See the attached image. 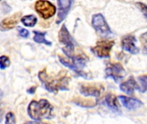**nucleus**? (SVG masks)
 I'll return each mask as SVG.
<instances>
[{
    "label": "nucleus",
    "mask_w": 147,
    "mask_h": 124,
    "mask_svg": "<svg viewBox=\"0 0 147 124\" xmlns=\"http://www.w3.org/2000/svg\"><path fill=\"white\" fill-rule=\"evenodd\" d=\"M28 114L29 117L34 121L52 118L53 107L46 99H41L39 102L32 101L28 107Z\"/></svg>",
    "instance_id": "nucleus-1"
},
{
    "label": "nucleus",
    "mask_w": 147,
    "mask_h": 124,
    "mask_svg": "<svg viewBox=\"0 0 147 124\" xmlns=\"http://www.w3.org/2000/svg\"><path fill=\"white\" fill-rule=\"evenodd\" d=\"M39 79L42 82L45 88L53 93H56L59 90L60 91H67V85L69 82V79L67 77H60L58 79H51L48 77L47 71L44 69L43 71L39 73Z\"/></svg>",
    "instance_id": "nucleus-2"
},
{
    "label": "nucleus",
    "mask_w": 147,
    "mask_h": 124,
    "mask_svg": "<svg viewBox=\"0 0 147 124\" xmlns=\"http://www.w3.org/2000/svg\"><path fill=\"white\" fill-rule=\"evenodd\" d=\"M60 62L66 67L73 70L74 72H76L79 76L84 77L85 79H89L87 77V74L84 73L83 72L87 61H88V58L84 55H76V56H72L71 58H69L70 60H65L64 58H61L60 56L59 57Z\"/></svg>",
    "instance_id": "nucleus-3"
},
{
    "label": "nucleus",
    "mask_w": 147,
    "mask_h": 124,
    "mask_svg": "<svg viewBox=\"0 0 147 124\" xmlns=\"http://www.w3.org/2000/svg\"><path fill=\"white\" fill-rule=\"evenodd\" d=\"M59 41L60 43L65 45L64 47L62 48L63 53L68 58H71L73 56V53H74L75 43H74L73 38L70 35L65 25H63L59 32Z\"/></svg>",
    "instance_id": "nucleus-4"
},
{
    "label": "nucleus",
    "mask_w": 147,
    "mask_h": 124,
    "mask_svg": "<svg viewBox=\"0 0 147 124\" xmlns=\"http://www.w3.org/2000/svg\"><path fill=\"white\" fill-rule=\"evenodd\" d=\"M92 26L101 36H108L112 34L109 26L102 14H96L92 16Z\"/></svg>",
    "instance_id": "nucleus-5"
},
{
    "label": "nucleus",
    "mask_w": 147,
    "mask_h": 124,
    "mask_svg": "<svg viewBox=\"0 0 147 124\" xmlns=\"http://www.w3.org/2000/svg\"><path fill=\"white\" fill-rule=\"evenodd\" d=\"M34 9L36 12L44 19L52 17L56 12V7L52 3L46 0H38L35 3Z\"/></svg>",
    "instance_id": "nucleus-6"
},
{
    "label": "nucleus",
    "mask_w": 147,
    "mask_h": 124,
    "mask_svg": "<svg viewBox=\"0 0 147 124\" xmlns=\"http://www.w3.org/2000/svg\"><path fill=\"white\" fill-rule=\"evenodd\" d=\"M105 73L107 78H111L116 83L120 82L126 75V72L121 63H109Z\"/></svg>",
    "instance_id": "nucleus-7"
},
{
    "label": "nucleus",
    "mask_w": 147,
    "mask_h": 124,
    "mask_svg": "<svg viewBox=\"0 0 147 124\" xmlns=\"http://www.w3.org/2000/svg\"><path fill=\"white\" fill-rule=\"evenodd\" d=\"M115 45L113 41H101L91 48V51L99 58H108L110 55V51Z\"/></svg>",
    "instance_id": "nucleus-8"
},
{
    "label": "nucleus",
    "mask_w": 147,
    "mask_h": 124,
    "mask_svg": "<svg viewBox=\"0 0 147 124\" xmlns=\"http://www.w3.org/2000/svg\"><path fill=\"white\" fill-rule=\"evenodd\" d=\"M121 47L132 54H137L140 52V49L136 46V38L131 35L123 37L121 40Z\"/></svg>",
    "instance_id": "nucleus-9"
},
{
    "label": "nucleus",
    "mask_w": 147,
    "mask_h": 124,
    "mask_svg": "<svg viewBox=\"0 0 147 124\" xmlns=\"http://www.w3.org/2000/svg\"><path fill=\"white\" fill-rule=\"evenodd\" d=\"M72 3V0H58V7L59 13L57 18V23H60L67 16L71 6Z\"/></svg>",
    "instance_id": "nucleus-10"
},
{
    "label": "nucleus",
    "mask_w": 147,
    "mask_h": 124,
    "mask_svg": "<svg viewBox=\"0 0 147 124\" xmlns=\"http://www.w3.org/2000/svg\"><path fill=\"white\" fill-rule=\"evenodd\" d=\"M119 98H120L121 104H123V106L129 110H135L143 105V103L141 101H140L139 99L134 98L120 96Z\"/></svg>",
    "instance_id": "nucleus-11"
},
{
    "label": "nucleus",
    "mask_w": 147,
    "mask_h": 124,
    "mask_svg": "<svg viewBox=\"0 0 147 124\" xmlns=\"http://www.w3.org/2000/svg\"><path fill=\"white\" fill-rule=\"evenodd\" d=\"M120 89L127 95H132L136 90H140V86L135 81L134 78H129L127 81L123 82L120 85Z\"/></svg>",
    "instance_id": "nucleus-12"
},
{
    "label": "nucleus",
    "mask_w": 147,
    "mask_h": 124,
    "mask_svg": "<svg viewBox=\"0 0 147 124\" xmlns=\"http://www.w3.org/2000/svg\"><path fill=\"white\" fill-rule=\"evenodd\" d=\"M19 21H21V13H16L9 17L3 19L0 23V28L2 30L11 29L16 25Z\"/></svg>",
    "instance_id": "nucleus-13"
},
{
    "label": "nucleus",
    "mask_w": 147,
    "mask_h": 124,
    "mask_svg": "<svg viewBox=\"0 0 147 124\" xmlns=\"http://www.w3.org/2000/svg\"><path fill=\"white\" fill-rule=\"evenodd\" d=\"M105 104L113 112L117 114H121V106L118 102V98L114 94L109 93L105 97Z\"/></svg>",
    "instance_id": "nucleus-14"
},
{
    "label": "nucleus",
    "mask_w": 147,
    "mask_h": 124,
    "mask_svg": "<svg viewBox=\"0 0 147 124\" xmlns=\"http://www.w3.org/2000/svg\"><path fill=\"white\" fill-rule=\"evenodd\" d=\"M80 93L84 97H94V98H98L101 95L100 89L91 85H82L80 88Z\"/></svg>",
    "instance_id": "nucleus-15"
},
{
    "label": "nucleus",
    "mask_w": 147,
    "mask_h": 124,
    "mask_svg": "<svg viewBox=\"0 0 147 124\" xmlns=\"http://www.w3.org/2000/svg\"><path fill=\"white\" fill-rule=\"evenodd\" d=\"M21 22L22 23L26 26V27H34L36 22H37V17L34 15H28V16H24L21 18Z\"/></svg>",
    "instance_id": "nucleus-16"
},
{
    "label": "nucleus",
    "mask_w": 147,
    "mask_h": 124,
    "mask_svg": "<svg viewBox=\"0 0 147 124\" xmlns=\"http://www.w3.org/2000/svg\"><path fill=\"white\" fill-rule=\"evenodd\" d=\"M34 41L37 43H44L46 45H49L51 46L52 43L50 41H48L47 40H46L45 36H46V33L43 32H39V31H34Z\"/></svg>",
    "instance_id": "nucleus-17"
},
{
    "label": "nucleus",
    "mask_w": 147,
    "mask_h": 124,
    "mask_svg": "<svg viewBox=\"0 0 147 124\" xmlns=\"http://www.w3.org/2000/svg\"><path fill=\"white\" fill-rule=\"evenodd\" d=\"M139 81L141 85L140 91L147 93V75H143V76L139 77Z\"/></svg>",
    "instance_id": "nucleus-18"
},
{
    "label": "nucleus",
    "mask_w": 147,
    "mask_h": 124,
    "mask_svg": "<svg viewBox=\"0 0 147 124\" xmlns=\"http://www.w3.org/2000/svg\"><path fill=\"white\" fill-rule=\"evenodd\" d=\"M9 64H10V61L7 56H5V55L0 56V69L4 70L5 68H7L9 66Z\"/></svg>",
    "instance_id": "nucleus-19"
},
{
    "label": "nucleus",
    "mask_w": 147,
    "mask_h": 124,
    "mask_svg": "<svg viewBox=\"0 0 147 124\" xmlns=\"http://www.w3.org/2000/svg\"><path fill=\"white\" fill-rule=\"evenodd\" d=\"M5 124H16V117L12 112H9L5 116Z\"/></svg>",
    "instance_id": "nucleus-20"
},
{
    "label": "nucleus",
    "mask_w": 147,
    "mask_h": 124,
    "mask_svg": "<svg viewBox=\"0 0 147 124\" xmlns=\"http://www.w3.org/2000/svg\"><path fill=\"white\" fill-rule=\"evenodd\" d=\"M140 41H141V44L143 47L144 53L147 54V32L140 35Z\"/></svg>",
    "instance_id": "nucleus-21"
},
{
    "label": "nucleus",
    "mask_w": 147,
    "mask_h": 124,
    "mask_svg": "<svg viewBox=\"0 0 147 124\" xmlns=\"http://www.w3.org/2000/svg\"><path fill=\"white\" fill-rule=\"evenodd\" d=\"M17 31L20 35V36L23 37V38H27L29 36V31L24 28H21V27H18L17 28Z\"/></svg>",
    "instance_id": "nucleus-22"
},
{
    "label": "nucleus",
    "mask_w": 147,
    "mask_h": 124,
    "mask_svg": "<svg viewBox=\"0 0 147 124\" xmlns=\"http://www.w3.org/2000/svg\"><path fill=\"white\" fill-rule=\"evenodd\" d=\"M136 5L138 6V8L141 10V12L143 13V15L145 16V17L147 19V6L143 3H137Z\"/></svg>",
    "instance_id": "nucleus-23"
},
{
    "label": "nucleus",
    "mask_w": 147,
    "mask_h": 124,
    "mask_svg": "<svg viewBox=\"0 0 147 124\" xmlns=\"http://www.w3.org/2000/svg\"><path fill=\"white\" fill-rule=\"evenodd\" d=\"M35 90H36V87L33 86V87L29 88V89L27 91V92H28V93H29V94H34V93L35 92Z\"/></svg>",
    "instance_id": "nucleus-24"
},
{
    "label": "nucleus",
    "mask_w": 147,
    "mask_h": 124,
    "mask_svg": "<svg viewBox=\"0 0 147 124\" xmlns=\"http://www.w3.org/2000/svg\"><path fill=\"white\" fill-rule=\"evenodd\" d=\"M3 105L1 104L0 105V123H1L2 118H3Z\"/></svg>",
    "instance_id": "nucleus-25"
},
{
    "label": "nucleus",
    "mask_w": 147,
    "mask_h": 124,
    "mask_svg": "<svg viewBox=\"0 0 147 124\" xmlns=\"http://www.w3.org/2000/svg\"><path fill=\"white\" fill-rule=\"evenodd\" d=\"M25 124H47V123H39V122H35V121H34V122H28V123H26Z\"/></svg>",
    "instance_id": "nucleus-26"
},
{
    "label": "nucleus",
    "mask_w": 147,
    "mask_h": 124,
    "mask_svg": "<svg viewBox=\"0 0 147 124\" xmlns=\"http://www.w3.org/2000/svg\"><path fill=\"white\" fill-rule=\"evenodd\" d=\"M2 97H3V92H2V91H0V100L2 98Z\"/></svg>",
    "instance_id": "nucleus-27"
},
{
    "label": "nucleus",
    "mask_w": 147,
    "mask_h": 124,
    "mask_svg": "<svg viewBox=\"0 0 147 124\" xmlns=\"http://www.w3.org/2000/svg\"><path fill=\"white\" fill-rule=\"evenodd\" d=\"M23 1H25V0H23Z\"/></svg>",
    "instance_id": "nucleus-28"
},
{
    "label": "nucleus",
    "mask_w": 147,
    "mask_h": 124,
    "mask_svg": "<svg viewBox=\"0 0 147 124\" xmlns=\"http://www.w3.org/2000/svg\"><path fill=\"white\" fill-rule=\"evenodd\" d=\"M0 1H1V0H0Z\"/></svg>",
    "instance_id": "nucleus-29"
}]
</instances>
